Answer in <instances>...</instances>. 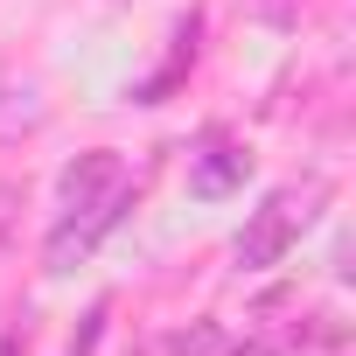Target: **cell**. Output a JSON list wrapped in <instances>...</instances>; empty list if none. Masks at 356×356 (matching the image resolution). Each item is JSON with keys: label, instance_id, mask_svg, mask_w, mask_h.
<instances>
[{"label": "cell", "instance_id": "cell-1", "mask_svg": "<svg viewBox=\"0 0 356 356\" xmlns=\"http://www.w3.org/2000/svg\"><path fill=\"white\" fill-rule=\"evenodd\" d=\"M321 203H328V182H300V189H273L252 217H245V231H238V245H231V259H238V273H266V266H280L286 252H293V238L321 217Z\"/></svg>", "mask_w": 356, "mask_h": 356}, {"label": "cell", "instance_id": "cell-2", "mask_svg": "<svg viewBox=\"0 0 356 356\" xmlns=\"http://www.w3.org/2000/svg\"><path fill=\"white\" fill-rule=\"evenodd\" d=\"M126 203H133V189H126V196H112V203H98V210H63V217H56V231H49V245H42V273H49V280L77 273V266L98 252V238L126 217Z\"/></svg>", "mask_w": 356, "mask_h": 356}, {"label": "cell", "instance_id": "cell-3", "mask_svg": "<svg viewBox=\"0 0 356 356\" xmlns=\"http://www.w3.org/2000/svg\"><path fill=\"white\" fill-rule=\"evenodd\" d=\"M126 189H133V182H126V161H119L112 147L77 154V161L63 168V182H56L63 210H98V203H112V196H126Z\"/></svg>", "mask_w": 356, "mask_h": 356}, {"label": "cell", "instance_id": "cell-4", "mask_svg": "<svg viewBox=\"0 0 356 356\" xmlns=\"http://www.w3.org/2000/svg\"><path fill=\"white\" fill-rule=\"evenodd\" d=\"M245 175H252V154H245V147H231L224 133H210V140L189 154V189H196L203 203H217V196L245 189Z\"/></svg>", "mask_w": 356, "mask_h": 356}, {"label": "cell", "instance_id": "cell-5", "mask_svg": "<svg viewBox=\"0 0 356 356\" xmlns=\"http://www.w3.org/2000/svg\"><path fill=\"white\" fill-rule=\"evenodd\" d=\"M42 126V91L29 77H0V147Z\"/></svg>", "mask_w": 356, "mask_h": 356}, {"label": "cell", "instance_id": "cell-6", "mask_svg": "<svg viewBox=\"0 0 356 356\" xmlns=\"http://www.w3.org/2000/svg\"><path fill=\"white\" fill-rule=\"evenodd\" d=\"M161 356H238V342H231V328H217V321H189V328L161 335Z\"/></svg>", "mask_w": 356, "mask_h": 356}, {"label": "cell", "instance_id": "cell-7", "mask_svg": "<svg viewBox=\"0 0 356 356\" xmlns=\"http://www.w3.org/2000/svg\"><path fill=\"white\" fill-rule=\"evenodd\" d=\"M98 335H105V300H98L91 314H84V328H77V342H70V356H91V349H98Z\"/></svg>", "mask_w": 356, "mask_h": 356}, {"label": "cell", "instance_id": "cell-8", "mask_svg": "<svg viewBox=\"0 0 356 356\" xmlns=\"http://www.w3.org/2000/svg\"><path fill=\"white\" fill-rule=\"evenodd\" d=\"M15 203H22V189L0 182V238H8V224H15Z\"/></svg>", "mask_w": 356, "mask_h": 356}, {"label": "cell", "instance_id": "cell-9", "mask_svg": "<svg viewBox=\"0 0 356 356\" xmlns=\"http://www.w3.org/2000/svg\"><path fill=\"white\" fill-rule=\"evenodd\" d=\"M0 356H29V342L22 335H0Z\"/></svg>", "mask_w": 356, "mask_h": 356}]
</instances>
